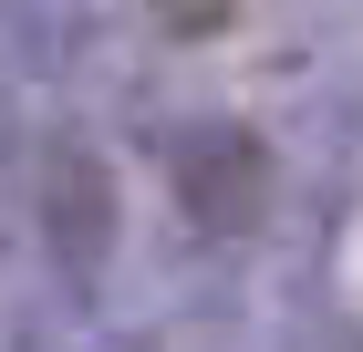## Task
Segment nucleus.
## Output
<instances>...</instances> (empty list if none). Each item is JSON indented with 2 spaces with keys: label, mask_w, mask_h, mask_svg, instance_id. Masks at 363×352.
Here are the masks:
<instances>
[{
  "label": "nucleus",
  "mask_w": 363,
  "mask_h": 352,
  "mask_svg": "<svg viewBox=\"0 0 363 352\" xmlns=\"http://www.w3.org/2000/svg\"><path fill=\"white\" fill-rule=\"evenodd\" d=\"M167 187L197 239H259L280 208V156L250 114H197L167 135Z\"/></svg>",
  "instance_id": "f257e3e1"
},
{
  "label": "nucleus",
  "mask_w": 363,
  "mask_h": 352,
  "mask_svg": "<svg viewBox=\"0 0 363 352\" xmlns=\"http://www.w3.org/2000/svg\"><path fill=\"white\" fill-rule=\"evenodd\" d=\"M31 228H42V259H52V280L73 300L104 290L114 249H125V187H114V166L84 135L42 145V166H31Z\"/></svg>",
  "instance_id": "f03ea898"
},
{
  "label": "nucleus",
  "mask_w": 363,
  "mask_h": 352,
  "mask_svg": "<svg viewBox=\"0 0 363 352\" xmlns=\"http://www.w3.org/2000/svg\"><path fill=\"white\" fill-rule=\"evenodd\" d=\"M114 352H156V342H114Z\"/></svg>",
  "instance_id": "7ed1b4c3"
}]
</instances>
